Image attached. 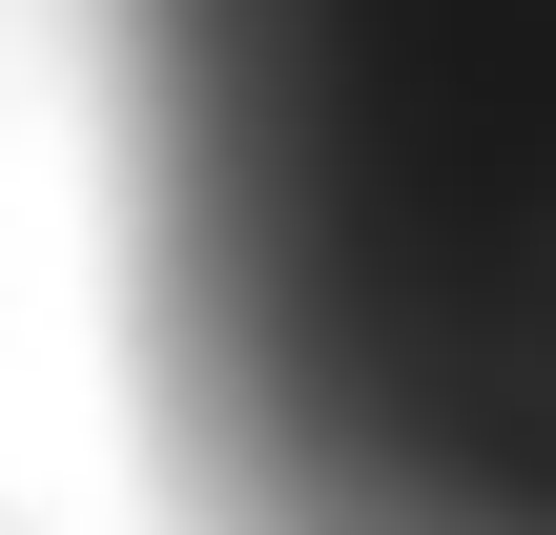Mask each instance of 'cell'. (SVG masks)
<instances>
[{
  "label": "cell",
  "mask_w": 556,
  "mask_h": 535,
  "mask_svg": "<svg viewBox=\"0 0 556 535\" xmlns=\"http://www.w3.org/2000/svg\"><path fill=\"white\" fill-rule=\"evenodd\" d=\"M83 21L206 535H556V0Z\"/></svg>",
  "instance_id": "obj_1"
}]
</instances>
